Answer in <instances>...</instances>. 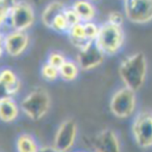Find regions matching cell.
<instances>
[{"instance_id": "obj_17", "label": "cell", "mask_w": 152, "mask_h": 152, "mask_svg": "<svg viewBox=\"0 0 152 152\" xmlns=\"http://www.w3.org/2000/svg\"><path fill=\"white\" fill-rule=\"evenodd\" d=\"M66 7H67L61 1H52V2L48 3L43 11L42 16H41L43 24L47 27L51 28V25H52L54 19L58 15L65 12Z\"/></svg>"}, {"instance_id": "obj_9", "label": "cell", "mask_w": 152, "mask_h": 152, "mask_svg": "<svg viewBox=\"0 0 152 152\" xmlns=\"http://www.w3.org/2000/svg\"><path fill=\"white\" fill-rule=\"evenodd\" d=\"M124 15L134 24L152 21V0H124Z\"/></svg>"}, {"instance_id": "obj_25", "label": "cell", "mask_w": 152, "mask_h": 152, "mask_svg": "<svg viewBox=\"0 0 152 152\" xmlns=\"http://www.w3.org/2000/svg\"><path fill=\"white\" fill-rule=\"evenodd\" d=\"M40 152H56V151H54L52 149V147H51V148H42Z\"/></svg>"}, {"instance_id": "obj_14", "label": "cell", "mask_w": 152, "mask_h": 152, "mask_svg": "<svg viewBox=\"0 0 152 152\" xmlns=\"http://www.w3.org/2000/svg\"><path fill=\"white\" fill-rule=\"evenodd\" d=\"M67 34H68V37H69V40H70V42H71V44L73 45L75 48L78 49V50H81V49L89 46L90 44L94 43L88 40L87 36H86L83 22H80V23L71 26Z\"/></svg>"}, {"instance_id": "obj_16", "label": "cell", "mask_w": 152, "mask_h": 152, "mask_svg": "<svg viewBox=\"0 0 152 152\" xmlns=\"http://www.w3.org/2000/svg\"><path fill=\"white\" fill-rule=\"evenodd\" d=\"M71 7L78 14L81 22L93 21L96 17L95 5L90 0H75Z\"/></svg>"}, {"instance_id": "obj_4", "label": "cell", "mask_w": 152, "mask_h": 152, "mask_svg": "<svg viewBox=\"0 0 152 152\" xmlns=\"http://www.w3.org/2000/svg\"><path fill=\"white\" fill-rule=\"evenodd\" d=\"M137 92L123 86L112 95L110 100V110L116 118L128 119L137 114Z\"/></svg>"}, {"instance_id": "obj_3", "label": "cell", "mask_w": 152, "mask_h": 152, "mask_svg": "<svg viewBox=\"0 0 152 152\" xmlns=\"http://www.w3.org/2000/svg\"><path fill=\"white\" fill-rule=\"evenodd\" d=\"M124 43L125 34L121 26L113 25L107 21L100 25L99 34L95 44L105 55H116L123 48Z\"/></svg>"}, {"instance_id": "obj_11", "label": "cell", "mask_w": 152, "mask_h": 152, "mask_svg": "<svg viewBox=\"0 0 152 152\" xmlns=\"http://www.w3.org/2000/svg\"><path fill=\"white\" fill-rule=\"evenodd\" d=\"M95 152H121L119 137L113 129H103L95 140Z\"/></svg>"}, {"instance_id": "obj_10", "label": "cell", "mask_w": 152, "mask_h": 152, "mask_svg": "<svg viewBox=\"0 0 152 152\" xmlns=\"http://www.w3.org/2000/svg\"><path fill=\"white\" fill-rule=\"evenodd\" d=\"M106 55L98 48L95 42L90 44L86 48L78 50L76 61L78 64L80 70L83 71H91L98 68L104 61Z\"/></svg>"}, {"instance_id": "obj_24", "label": "cell", "mask_w": 152, "mask_h": 152, "mask_svg": "<svg viewBox=\"0 0 152 152\" xmlns=\"http://www.w3.org/2000/svg\"><path fill=\"white\" fill-rule=\"evenodd\" d=\"M107 22L113 25L121 26L122 27L123 23H124V15L121 14L120 12H110L107 16Z\"/></svg>"}, {"instance_id": "obj_13", "label": "cell", "mask_w": 152, "mask_h": 152, "mask_svg": "<svg viewBox=\"0 0 152 152\" xmlns=\"http://www.w3.org/2000/svg\"><path fill=\"white\" fill-rule=\"evenodd\" d=\"M21 113L20 104L14 97L4 95L0 99V119L3 123H13L19 118Z\"/></svg>"}, {"instance_id": "obj_18", "label": "cell", "mask_w": 152, "mask_h": 152, "mask_svg": "<svg viewBox=\"0 0 152 152\" xmlns=\"http://www.w3.org/2000/svg\"><path fill=\"white\" fill-rule=\"evenodd\" d=\"M79 68L77 61H72V59H67L66 63L59 68V78L63 79L64 81H74L79 75Z\"/></svg>"}, {"instance_id": "obj_2", "label": "cell", "mask_w": 152, "mask_h": 152, "mask_svg": "<svg viewBox=\"0 0 152 152\" xmlns=\"http://www.w3.org/2000/svg\"><path fill=\"white\" fill-rule=\"evenodd\" d=\"M21 112L31 121H40L48 114L51 107V98L43 88L30 91L20 102Z\"/></svg>"}, {"instance_id": "obj_12", "label": "cell", "mask_w": 152, "mask_h": 152, "mask_svg": "<svg viewBox=\"0 0 152 152\" xmlns=\"http://www.w3.org/2000/svg\"><path fill=\"white\" fill-rule=\"evenodd\" d=\"M0 83L2 86L5 95L16 96L20 92L22 87L21 80L14 70L11 68H3L0 72Z\"/></svg>"}, {"instance_id": "obj_22", "label": "cell", "mask_w": 152, "mask_h": 152, "mask_svg": "<svg viewBox=\"0 0 152 152\" xmlns=\"http://www.w3.org/2000/svg\"><path fill=\"white\" fill-rule=\"evenodd\" d=\"M67 59L68 58L65 56V54H63V53L59 52V51H51L48 54V56H47L46 61L59 69V68L66 63Z\"/></svg>"}, {"instance_id": "obj_20", "label": "cell", "mask_w": 152, "mask_h": 152, "mask_svg": "<svg viewBox=\"0 0 152 152\" xmlns=\"http://www.w3.org/2000/svg\"><path fill=\"white\" fill-rule=\"evenodd\" d=\"M50 29L54 30L56 32H68L70 29V24L68 22L67 18L65 16V13H61L58 15L53 21Z\"/></svg>"}, {"instance_id": "obj_15", "label": "cell", "mask_w": 152, "mask_h": 152, "mask_svg": "<svg viewBox=\"0 0 152 152\" xmlns=\"http://www.w3.org/2000/svg\"><path fill=\"white\" fill-rule=\"evenodd\" d=\"M16 152H40V147L36 137L30 133H21L17 137L15 143Z\"/></svg>"}, {"instance_id": "obj_6", "label": "cell", "mask_w": 152, "mask_h": 152, "mask_svg": "<svg viewBox=\"0 0 152 152\" xmlns=\"http://www.w3.org/2000/svg\"><path fill=\"white\" fill-rule=\"evenodd\" d=\"M30 44L29 36L26 31L11 30L7 34H1L0 46L1 55L7 53L9 56L18 57L22 55Z\"/></svg>"}, {"instance_id": "obj_1", "label": "cell", "mask_w": 152, "mask_h": 152, "mask_svg": "<svg viewBox=\"0 0 152 152\" xmlns=\"http://www.w3.org/2000/svg\"><path fill=\"white\" fill-rule=\"evenodd\" d=\"M148 63L143 52L126 56L119 66V76L125 87L137 92L143 88L147 78Z\"/></svg>"}, {"instance_id": "obj_5", "label": "cell", "mask_w": 152, "mask_h": 152, "mask_svg": "<svg viewBox=\"0 0 152 152\" xmlns=\"http://www.w3.org/2000/svg\"><path fill=\"white\" fill-rule=\"evenodd\" d=\"M131 135L134 143L142 149L152 148V112L141 110L133 116Z\"/></svg>"}, {"instance_id": "obj_19", "label": "cell", "mask_w": 152, "mask_h": 152, "mask_svg": "<svg viewBox=\"0 0 152 152\" xmlns=\"http://www.w3.org/2000/svg\"><path fill=\"white\" fill-rule=\"evenodd\" d=\"M40 72L42 78L46 81H49V83H53L59 78V69L52 66L51 64L47 63V61L42 65Z\"/></svg>"}, {"instance_id": "obj_26", "label": "cell", "mask_w": 152, "mask_h": 152, "mask_svg": "<svg viewBox=\"0 0 152 152\" xmlns=\"http://www.w3.org/2000/svg\"><path fill=\"white\" fill-rule=\"evenodd\" d=\"M76 152H85V151H76Z\"/></svg>"}, {"instance_id": "obj_23", "label": "cell", "mask_w": 152, "mask_h": 152, "mask_svg": "<svg viewBox=\"0 0 152 152\" xmlns=\"http://www.w3.org/2000/svg\"><path fill=\"white\" fill-rule=\"evenodd\" d=\"M64 13H65L66 18H67L68 22H69L70 27H71V26H73V25H75V24H78V23H80V22H81L78 14L76 13L75 10H74L72 7H67Z\"/></svg>"}, {"instance_id": "obj_27", "label": "cell", "mask_w": 152, "mask_h": 152, "mask_svg": "<svg viewBox=\"0 0 152 152\" xmlns=\"http://www.w3.org/2000/svg\"><path fill=\"white\" fill-rule=\"evenodd\" d=\"M90 1H96V0H90Z\"/></svg>"}, {"instance_id": "obj_7", "label": "cell", "mask_w": 152, "mask_h": 152, "mask_svg": "<svg viewBox=\"0 0 152 152\" xmlns=\"http://www.w3.org/2000/svg\"><path fill=\"white\" fill-rule=\"evenodd\" d=\"M78 128L73 120H65L58 125L52 142V149L56 152H70L75 145Z\"/></svg>"}, {"instance_id": "obj_21", "label": "cell", "mask_w": 152, "mask_h": 152, "mask_svg": "<svg viewBox=\"0 0 152 152\" xmlns=\"http://www.w3.org/2000/svg\"><path fill=\"white\" fill-rule=\"evenodd\" d=\"M83 25H85L86 36H87L88 40L91 41V42H95L98 34H99L100 25H97V24L93 21L83 22Z\"/></svg>"}, {"instance_id": "obj_8", "label": "cell", "mask_w": 152, "mask_h": 152, "mask_svg": "<svg viewBox=\"0 0 152 152\" xmlns=\"http://www.w3.org/2000/svg\"><path fill=\"white\" fill-rule=\"evenodd\" d=\"M34 11L29 3L25 1H17L12 9L9 17V24L12 30L26 31L34 23Z\"/></svg>"}]
</instances>
